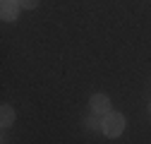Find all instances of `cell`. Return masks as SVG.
<instances>
[{"mask_svg": "<svg viewBox=\"0 0 151 144\" xmlns=\"http://www.w3.org/2000/svg\"><path fill=\"white\" fill-rule=\"evenodd\" d=\"M0 125H3V127L14 125V108H12L10 103H3V106H0Z\"/></svg>", "mask_w": 151, "mask_h": 144, "instance_id": "cell-4", "label": "cell"}, {"mask_svg": "<svg viewBox=\"0 0 151 144\" xmlns=\"http://www.w3.org/2000/svg\"><path fill=\"white\" fill-rule=\"evenodd\" d=\"M89 111L93 113V115H108L113 108H110V99L106 96V94H93L91 99H89Z\"/></svg>", "mask_w": 151, "mask_h": 144, "instance_id": "cell-2", "label": "cell"}, {"mask_svg": "<svg viewBox=\"0 0 151 144\" xmlns=\"http://www.w3.org/2000/svg\"><path fill=\"white\" fill-rule=\"evenodd\" d=\"M101 132L106 137H120L122 130H125V115L122 113H115V111H110L108 115L101 118Z\"/></svg>", "mask_w": 151, "mask_h": 144, "instance_id": "cell-1", "label": "cell"}, {"mask_svg": "<svg viewBox=\"0 0 151 144\" xmlns=\"http://www.w3.org/2000/svg\"><path fill=\"white\" fill-rule=\"evenodd\" d=\"M101 122H103V120H96V118H86V120H84V125H86L89 130H101Z\"/></svg>", "mask_w": 151, "mask_h": 144, "instance_id": "cell-5", "label": "cell"}, {"mask_svg": "<svg viewBox=\"0 0 151 144\" xmlns=\"http://www.w3.org/2000/svg\"><path fill=\"white\" fill-rule=\"evenodd\" d=\"M19 5H22L24 10H34L36 5H39V0H19Z\"/></svg>", "mask_w": 151, "mask_h": 144, "instance_id": "cell-6", "label": "cell"}, {"mask_svg": "<svg viewBox=\"0 0 151 144\" xmlns=\"http://www.w3.org/2000/svg\"><path fill=\"white\" fill-rule=\"evenodd\" d=\"M149 113H151V103H149Z\"/></svg>", "mask_w": 151, "mask_h": 144, "instance_id": "cell-7", "label": "cell"}, {"mask_svg": "<svg viewBox=\"0 0 151 144\" xmlns=\"http://www.w3.org/2000/svg\"><path fill=\"white\" fill-rule=\"evenodd\" d=\"M19 0H0V17L5 22H14L19 17Z\"/></svg>", "mask_w": 151, "mask_h": 144, "instance_id": "cell-3", "label": "cell"}]
</instances>
